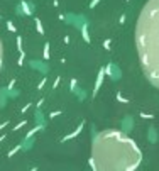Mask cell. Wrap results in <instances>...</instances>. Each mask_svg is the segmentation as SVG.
I'll return each mask as SVG.
<instances>
[{
    "mask_svg": "<svg viewBox=\"0 0 159 171\" xmlns=\"http://www.w3.org/2000/svg\"><path fill=\"white\" fill-rule=\"evenodd\" d=\"M141 161L139 146L122 131H102L91 142L90 164L93 171H135Z\"/></svg>",
    "mask_w": 159,
    "mask_h": 171,
    "instance_id": "obj_1",
    "label": "cell"
},
{
    "mask_svg": "<svg viewBox=\"0 0 159 171\" xmlns=\"http://www.w3.org/2000/svg\"><path fill=\"white\" fill-rule=\"evenodd\" d=\"M135 49L147 81L159 90V0L142 5L135 24Z\"/></svg>",
    "mask_w": 159,
    "mask_h": 171,
    "instance_id": "obj_2",
    "label": "cell"
},
{
    "mask_svg": "<svg viewBox=\"0 0 159 171\" xmlns=\"http://www.w3.org/2000/svg\"><path fill=\"white\" fill-rule=\"evenodd\" d=\"M2 61H4V47H2V39H0V68H2Z\"/></svg>",
    "mask_w": 159,
    "mask_h": 171,
    "instance_id": "obj_3",
    "label": "cell"
}]
</instances>
